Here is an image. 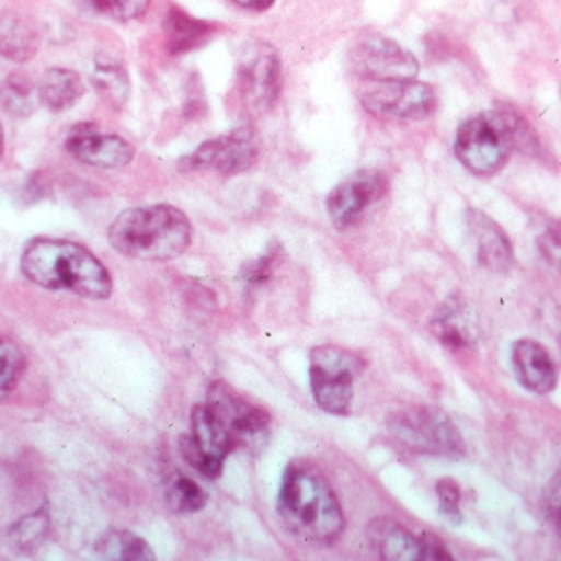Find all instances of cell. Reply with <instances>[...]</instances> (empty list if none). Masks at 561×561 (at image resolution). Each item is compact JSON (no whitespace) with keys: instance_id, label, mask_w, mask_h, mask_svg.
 I'll return each instance as SVG.
<instances>
[{"instance_id":"cell-20","label":"cell","mask_w":561,"mask_h":561,"mask_svg":"<svg viewBox=\"0 0 561 561\" xmlns=\"http://www.w3.org/2000/svg\"><path fill=\"white\" fill-rule=\"evenodd\" d=\"M91 82L99 98L111 110H123L133 92L129 72L116 60H98L92 70Z\"/></svg>"},{"instance_id":"cell-17","label":"cell","mask_w":561,"mask_h":561,"mask_svg":"<svg viewBox=\"0 0 561 561\" xmlns=\"http://www.w3.org/2000/svg\"><path fill=\"white\" fill-rule=\"evenodd\" d=\"M41 49V34L27 15L0 12V56L15 64L34 59Z\"/></svg>"},{"instance_id":"cell-6","label":"cell","mask_w":561,"mask_h":561,"mask_svg":"<svg viewBox=\"0 0 561 561\" xmlns=\"http://www.w3.org/2000/svg\"><path fill=\"white\" fill-rule=\"evenodd\" d=\"M283 89V62L267 43H254L241 54L236 72V95L250 116L273 110Z\"/></svg>"},{"instance_id":"cell-9","label":"cell","mask_w":561,"mask_h":561,"mask_svg":"<svg viewBox=\"0 0 561 561\" xmlns=\"http://www.w3.org/2000/svg\"><path fill=\"white\" fill-rule=\"evenodd\" d=\"M261 140L251 127H239L228 134L213 137L197 146L191 154L181 159L184 172L213 171L222 175H236L248 171L260 158Z\"/></svg>"},{"instance_id":"cell-22","label":"cell","mask_w":561,"mask_h":561,"mask_svg":"<svg viewBox=\"0 0 561 561\" xmlns=\"http://www.w3.org/2000/svg\"><path fill=\"white\" fill-rule=\"evenodd\" d=\"M37 91L22 75H9L0 81V110L15 119H27L37 110Z\"/></svg>"},{"instance_id":"cell-34","label":"cell","mask_w":561,"mask_h":561,"mask_svg":"<svg viewBox=\"0 0 561 561\" xmlns=\"http://www.w3.org/2000/svg\"><path fill=\"white\" fill-rule=\"evenodd\" d=\"M4 146H5V137H4V127L0 124V158L4 154Z\"/></svg>"},{"instance_id":"cell-25","label":"cell","mask_w":561,"mask_h":561,"mask_svg":"<svg viewBox=\"0 0 561 561\" xmlns=\"http://www.w3.org/2000/svg\"><path fill=\"white\" fill-rule=\"evenodd\" d=\"M435 333L443 346L453 353H461L471 346L470 331L461 323V312L456 305L449 306L435 321Z\"/></svg>"},{"instance_id":"cell-10","label":"cell","mask_w":561,"mask_h":561,"mask_svg":"<svg viewBox=\"0 0 561 561\" xmlns=\"http://www.w3.org/2000/svg\"><path fill=\"white\" fill-rule=\"evenodd\" d=\"M363 105L379 119L421 121L432 116L438 107L435 88L426 82H379L366 89Z\"/></svg>"},{"instance_id":"cell-26","label":"cell","mask_w":561,"mask_h":561,"mask_svg":"<svg viewBox=\"0 0 561 561\" xmlns=\"http://www.w3.org/2000/svg\"><path fill=\"white\" fill-rule=\"evenodd\" d=\"M24 368V355L18 344L0 337V400H4L14 390Z\"/></svg>"},{"instance_id":"cell-24","label":"cell","mask_w":561,"mask_h":561,"mask_svg":"<svg viewBox=\"0 0 561 561\" xmlns=\"http://www.w3.org/2000/svg\"><path fill=\"white\" fill-rule=\"evenodd\" d=\"M165 496H168L169 506L175 513H196L207 503V493L204 488L183 474L172 478Z\"/></svg>"},{"instance_id":"cell-2","label":"cell","mask_w":561,"mask_h":561,"mask_svg":"<svg viewBox=\"0 0 561 561\" xmlns=\"http://www.w3.org/2000/svg\"><path fill=\"white\" fill-rule=\"evenodd\" d=\"M277 512L293 535L312 543H333L344 530L343 510L330 483L306 463L289 465L285 471Z\"/></svg>"},{"instance_id":"cell-1","label":"cell","mask_w":561,"mask_h":561,"mask_svg":"<svg viewBox=\"0 0 561 561\" xmlns=\"http://www.w3.org/2000/svg\"><path fill=\"white\" fill-rule=\"evenodd\" d=\"M21 271L32 285L102 301L113 295V276L85 245L69 239L35 238L25 244Z\"/></svg>"},{"instance_id":"cell-4","label":"cell","mask_w":561,"mask_h":561,"mask_svg":"<svg viewBox=\"0 0 561 561\" xmlns=\"http://www.w3.org/2000/svg\"><path fill=\"white\" fill-rule=\"evenodd\" d=\"M516 119L518 111L505 105L461 123L455 137L458 161L477 175L502 171L515 149Z\"/></svg>"},{"instance_id":"cell-14","label":"cell","mask_w":561,"mask_h":561,"mask_svg":"<svg viewBox=\"0 0 561 561\" xmlns=\"http://www.w3.org/2000/svg\"><path fill=\"white\" fill-rule=\"evenodd\" d=\"M468 228L477 244L478 261L493 273H506L515 263V251L508 234L486 213L468 209Z\"/></svg>"},{"instance_id":"cell-16","label":"cell","mask_w":561,"mask_h":561,"mask_svg":"<svg viewBox=\"0 0 561 561\" xmlns=\"http://www.w3.org/2000/svg\"><path fill=\"white\" fill-rule=\"evenodd\" d=\"M165 44L172 56H184L201 49L215 35V22L194 18L178 5H171L164 19Z\"/></svg>"},{"instance_id":"cell-18","label":"cell","mask_w":561,"mask_h":561,"mask_svg":"<svg viewBox=\"0 0 561 561\" xmlns=\"http://www.w3.org/2000/svg\"><path fill=\"white\" fill-rule=\"evenodd\" d=\"M366 537H368L369 547L382 560H421L420 540L394 519H373Z\"/></svg>"},{"instance_id":"cell-19","label":"cell","mask_w":561,"mask_h":561,"mask_svg":"<svg viewBox=\"0 0 561 561\" xmlns=\"http://www.w3.org/2000/svg\"><path fill=\"white\" fill-rule=\"evenodd\" d=\"M37 99L50 113H64L75 107L84 95V82L76 70L67 67H50L41 76Z\"/></svg>"},{"instance_id":"cell-23","label":"cell","mask_w":561,"mask_h":561,"mask_svg":"<svg viewBox=\"0 0 561 561\" xmlns=\"http://www.w3.org/2000/svg\"><path fill=\"white\" fill-rule=\"evenodd\" d=\"M50 518L47 510L41 508L19 519L11 530V540L18 550L32 551L43 545L49 534Z\"/></svg>"},{"instance_id":"cell-31","label":"cell","mask_w":561,"mask_h":561,"mask_svg":"<svg viewBox=\"0 0 561 561\" xmlns=\"http://www.w3.org/2000/svg\"><path fill=\"white\" fill-rule=\"evenodd\" d=\"M540 244L548 260H558V253H560V234H558L557 228L548 229L543 238L540 239Z\"/></svg>"},{"instance_id":"cell-13","label":"cell","mask_w":561,"mask_h":561,"mask_svg":"<svg viewBox=\"0 0 561 561\" xmlns=\"http://www.w3.org/2000/svg\"><path fill=\"white\" fill-rule=\"evenodd\" d=\"M66 151L76 161L98 169L126 168L136 154L129 140L119 134L105 133L92 123L79 124L70 130Z\"/></svg>"},{"instance_id":"cell-30","label":"cell","mask_w":561,"mask_h":561,"mask_svg":"<svg viewBox=\"0 0 561 561\" xmlns=\"http://www.w3.org/2000/svg\"><path fill=\"white\" fill-rule=\"evenodd\" d=\"M421 560H451L445 545L433 534H423L420 538Z\"/></svg>"},{"instance_id":"cell-12","label":"cell","mask_w":561,"mask_h":561,"mask_svg":"<svg viewBox=\"0 0 561 561\" xmlns=\"http://www.w3.org/2000/svg\"><path fill=\"white\" fill-rule=\"evenodd\" d=\"M390 183L382 172L376 169H363L351 174L337 184L327 199L328 215L334 228L343 229L355 226L363 213L388 194Z\"/></svg>"},{"instance_id":"cell-27","label":"cell","mask_w":561,"mask_h":561,"mask_svg":"<svg viewBox=\"0 0 561 561\" xmlns=\"http://www.w3.org/2000/svg\"><path fill=\"white\" fill-rule=\"evenodd\" d=\"M280 256H283L280 245L277 244V242H273V244L267 248L266 253L261 254L256 261L248 264V266L242 270V279L253 286L264 285V283L273 276L274 270H276L277 264H279Z\"/></svg>"},{"instance_id":"cell-3","label":"cell","mask_w":561,"mask_h":561,"mask_svg":"<svg viewBox=\"0 0 561 561\" xmlns=\"http://www.w3.org/2000/svg\"><path fill=\"white\" fill-rule=\"evenodd\" d=\"M193 225L180 207L149 204L123 210L110 226V242L129 260L169 261L193 242Z\"/></svg>"},{"instance_id":"cell-11","label":"cell","mask_w":561,"mask_h":561,"mask_svg":"<svg viewBox=\"0 0 561 561\" xmlns=\"http://www.w3.org/2000/svg\"><path fill=\"white\" fill-rule=\"evenodd\" d=\"M203 404L213 420L239 443V448L263 435L271 423V414L264 408L245 400L225 381L209 386Z\"/></svg>"},{"instance_id":"cell-21","label":"cell","mask_w":561,"mask_h":561,"mask_svg":"<svg viewBox=\"0 0 561 561\" xmlns=\"http://www.w3.org/2000/svg\"><path fill=\"white\" fill-rule=\"evenodd\" d=\"M95 551L107 560L149 561L156 558L145 538L127 530L105 531L95 541Z\"/></svg>"},{"instance_id":"cell-32","label":"cell","mask_w":561,"mask_h":561,"mask_svg":"<svg viewBox=\"0 0 561 561\" xmlns=\"http://www.w3.org/2000/svg\"><path fill=\"white\" fill-rule=\"evenodd\" d=\"M236 5L251 12H266L276 4V0H232Z\"/></svg>"},{"instance_id":"cell-8","label":"cell","mask_w":561,"mask_h":561,"mask_svg":"<svg viewBox=\"0 0 561 561\" xmlns=\"http://www.w3.org/2000/svg\"><path fill=\"white\" fill-rule=\"evenodd\" d=\"M394 438L416 453L461 455L463 439L446 414L432 408H411L390 421Z\"/></svg>"},{"instance_id":"cell-15","label":"cell","mask_w":561,"mask_h":561,"mask_svg":"<svg viewBox=\"0 0 561 561\" xmlns=\"http://www.w3.org/2000/svg\"><path fill=\"white\" fill-rule=\"evenodd\" d=\"M513 366L518 381L531 393H551L557 386V366L543 344L535 340H519L513 346Z\"/></svg>"},{"instance_id":"cell-28","label":"cell","mask_w":561,"mask_h":561,"mask_svg":"<svg viewBox=\"0 0 561 561\" xmlns=\"http://www.w3.org/2000/svg\"><path fill=\"white\" fill-rule=\"evenodd\" d=\"M436 495H438L442 512L445 513L448 518H460L461 490L455 480H451V478H443V480H439L438 483H436Z\"/></svg>"},{"instance_id":"cell-5","label":"cell","mask_w":561,"mask_h":561,"mask_svg":"<svg viewBox=\"0 0 561 561\" xmlns=\"http://www.w3.org/2000/svg\"><path fill=\"white\" fill-rule=\"evenodd\" d=\"M362 359L337 346H318L309 353V385L321 410L331 414L350 413L353 381Z\"/></svg>"},{"instance_id":"cell-29","label":"cell","mask_w":561,"mask_h":561,"mask_svg":"<svg viewBox=\"0 0 561 561\" xmlns=\"http://www.w3.org/2000/svg\"><path fill=\"white\" fill-rule=\"evenodd\" d=\"M151 0H110V14L123 22L134 21L148 11Z\"/></svg>"},{"instance_id":"cell-7","label":"cell","mask_w":561,"mask_h":561,"mask_svg":"<svg viewBox=\"0 0 561 561\" xmlns=\"http://www.w3.org/2000/svg\"><path fill=\"white\" fill-rule=\"evenodd\" d=\"M350 66L362 81L371 84L413 81L420 75V62L410 50L378 34L363 35L356 41Z\"/></svg>"},{"instance_id":"cell-33","label":"cell","mask_w":561,"mask_h":561,"mask_svg":"<svg viewBox=\"0 0 561 561\" xmlns=\"http://www.w3.org/2000/svg\"><path fill=\"white\" fill-rule=\"evenodd\" d=\"M89 8L101 14H110V0H84Z\"/></svg>"}]
</instances>
